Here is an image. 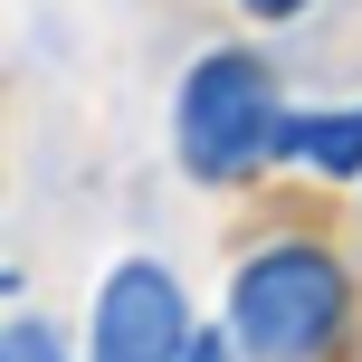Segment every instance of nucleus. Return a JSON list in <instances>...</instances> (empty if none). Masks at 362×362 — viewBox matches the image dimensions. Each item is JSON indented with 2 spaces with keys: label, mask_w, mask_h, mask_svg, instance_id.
I'll return each instance as SVG.
<instances>
[{
  "label": "nucleus",
  "mask_w": 362,
  "mask_h": 362,
  "mask_svg": "<svg viewBox=\"0 0 362 362\" xmlns=\"http://www.w3.org/2000/svg\"><path fill=\"white\" fill-rule=\"evenodd\" d=\"M229 334L248 362H334L353 334V276L315 238H276L229 276Z\"/></svg>",
  "instance_id": "1"
},
{
  "label": "nucleus",
  "mask_w": 362,
  "mask_h": 362,
  "mask_svg": "<svg viewBox=\"0 0 362 362\" xmlns=\"http://www.w3.org/2000/svg\"><path fill=\"white\" fill-rule=\"evenodd\" d=\"M172 144L191 181H248L286 153V105H276V76L257 48H210L191 57L181 76V105H172Z\"/></svg>",
  "instance_id": "2"
},
{
  "label": "nucleus",
  "mask_w": 362,
  "mask_h": 362,
  "mask_svg": "<svg viewBox=\"0 0 362 362\" xmlns=\"http://www.w3.org/2000/svg\"><path fill=\"white\" fill-rule=\"evenodd\" d=\"M0 362H67V353H57V334L38 325V315H19V325L0 334Z\"/></svg>",
  "instance_id": "5"
},
{
  "label": "nucleus",
  "mask_w": 362,
  "mask_h": 362,
  "mask_svg": "<svg viewBox=\"0 0 362 362\" xmlns=\"http://www.w3.org/2000/svg\"><path fill=\"white\" fill-rule=\"evenodd\" d=\"M315 0H248V19H305Z\"/></svg>",
  "instance_id": "7"
},
{
  "label": "nucleus",
  "mask_w": 362,
  "mask_h": 362,
  "mask_svg": "<svg viewBox=\"0 0 362 362\" xmlns=\"http://www.w3.org/2000/svg\"><path fill=\"white\" fill-rule=\"evenodd\" d=\"M191 344H200V325H191V296H181L172 267L124 257V267L95 286L86 362H191Z\"/></svg>",
  "instance_id": "3"
},
{
  "label": "nucleus",
  "mask_w": 362,
  "mask_h": 362,
  "mask_svg": "<svg viewBox=\"0 0 362 362\" xmlns=\"http://www.w3.org/2000/svg\"><path fill=\"white\" fill-rule=\"evenodd\" d=\"M191 362H248V353H238V334L219 325V334H200V344H191Z\"/></svg>",
  "instance_id": "6"
},
{
  "label": "nucleus",
  "mask_w": 362,
  "mask_h": 362,
  "mask_svg": "<svg viewBox=\"0 0 362 362\" xmlns=\"http://www.w3.org/2000/svg\"><path fill=\"white\" fill-rule=\"evenodd\" d=\"M276 163L315 172V181H362V105H305L286 115V153Z\"/></svg>",
  "instance_id": "4"
}]
</instances>
